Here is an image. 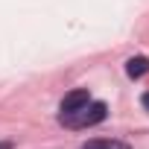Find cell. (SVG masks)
<instances>
[{
	"instance_id": "5b68a950",
	"label": "cell",
	"mask_w": 149,
	"mask_h": 149,
	"mask_svg": "<svg viewBox=\"0 0 149 149\" xmlns=\"http://www.w3.org/2000/svg\"><path fill=\"white\" fill-rule=\"evenodd\" d=\"M140 102H143V108H146V111H149V91H146V94H143V97H140Z\"/></svg>"
},
{
	"instance_id": "8992f818",
	"label": "cell",
	"mask_w": 149,
	"mask_h": 149,
	"mask_svg": "<svg viewBox=\"0 0 149 149\" xmlns=\"http://www.w3.org/2000/svg\"><path fill=\"white\" fill-rule=\"evenodd\" d=\"M0 149H12V143L9 140H0Z\"/></svg>"
},
{
	"instance_id": "6da1fadb",
	"label": "cell",
	"mask_w": 149,
	"mask_h": 149,
	"mask_svg": "<svg viewBox=\"0 0 149 149\" xmlns=\"http://www.w3.org/2000/svg\"><path fill=\"white\" fill-rule=\"evenodd\" d=\"M108 117V105L105 102H94V100H88L82 108H76V111H67V114H61L58 120H61V126H67V129H88V126H97V123H102Z\"/></svg>"
},
{
	"instance_id": "277c9868",
	"label": "cell",
	"mask_w": 149,
	"mask_h": 149,
	"mask_svg": "<svg viewBox=\"0 0 149 149\" xmlns=\"http://www.w3.org/2000/svg\"><path fill=\"white\" fill-rule=\"evenodd\" d=\"M82 149H129V143L114 140V137H100V140H88Z\"/></svg>"
},
{
	"instance_id": "3957f363",
	"label": "cell",
	"mask_w": 149,
	"mask_h": 149,
	"mask_svg": "<svg viewBox=\"0 0 149 149\" xmlns=\"http://www.w3.org/2000/svg\"><path fill=\"white\" fill-rule=\"evenodd\" d=\"M126 73H129L132 79L146 76V73H149V58H146V56H132V58L126 61Z\"/></svg>"
},
{
	"instance_id": "7a4b0ae2",
	"label": "cell",
	"mask_w": 149,
	"mask_h": 149,
	"mask_svg": "<svg viewBox=\"0 0 149 149\" xmlns=\"http://www.w3.org/2000/svg\"><path fill=\"white\" fill-rule=\"evenodd\" d=\"M91 100V94H88V88H73L70 94H64V100H61V114H67V111H76V108H82L85 102Z\"/></svg>"
}]
</instances>
